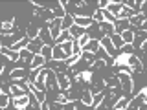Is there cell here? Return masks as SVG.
I'll return each mask as SVG.
<instances>
[{
  "mask_svg": "<svg viewBox=\"0 0 147 110\" xmlns=\"http://www.w3.org/2000/svg\"><path fill=\"white\" fill-rule=\"evenodd\" d=\"M125 64L132 70V73H134V75H136V73H144V62H142V59L136 57L134 53H132V55H127V57H125Z\"/></svg>",
  "mask_w": 147,
  "mask_h": 110,
  "instance_id": "6da1fadb",
  "label": "cell"
},
{
  "mask_svg": "<svg viewBox=\"0 0 147 110\" xmlns=\"http://www.w3.org/2000/svg\"><path fill=\"white\" fill-rule=\"evenodd\" d=\"M44 86H46V94L50 92H57L59 94V88H57V79H55V72L46 68V81H44Z\"/></svg>",
  "mask_w": 147,
  "mask_h": 110,
  "instance_id": "7a4b0ae2",
  "label": "cell"
},
{
  "mask_svg": "<svg viewBox=\"0 0 147 110\" xmlns=\"http://www.w3.org/2000/svg\"><path fill=\"white\" fill-rule=\"evenodd\" d=\"M28 73L30 70H26L24 66H13V70L9 72V81H22V79H28Z\"/></svg>",
  "mask_w": 147,
  "mask_h": 110,
  "instance_id": "3957f363",
  "label": "cell"
},
{
  "mask_svg": "<svg viewBox=\"0 0 147 110\" xmlns=\"http://www.w3.org/2000/svg\"><path fill=\"white\" fill-rule=\"evenodd\" d=\"M15 26H18L17 18H11V20H0V37H6V35H11Z\"/></svg>",
  "mask_w": 147,
  "mask_h": 110,
  "instance_id": "277c9868",
  "label": "cell"
},
{
  "mask_svg": "<svg viewBox=\"0 0 147 110\" xmlns=\"http://www.w3.org/2000/svg\"><path fill=\"white\" fill-rule=\"evenodd\" d=\"M123 7H125V6H123V0H119V2H116V0H109V4H107V7H105V9H107L114 18H118V15L121 13Z\"/></svg>",
  "mask_w": 147,
  "mask_h": 110,
  "instance_id": "5b68a950",
  "label": "cell"
},
{
  "mask_svg": "<svg viewBox=\"0 0 147 110\" xmlns=\"http://www.w3.org/2000/svg\"><path fill=\"white\" fill-rule=\"evenodd\" d=\"M28 86H20L17 82H9V95L11 97H22V95H28Z\"/></svg>",
  "mask_w": 147,
  "mask_h": 110,
  "instance_id": "8992f818",
  "label": "cell"
},
{
  "mask_svg": "<svg viewBox=\"0 0 147 110\" xmlns=\"http://www.w3.org/2000/svg\"><path fill=\"white\" fill-rule=\"evenodd\" d=\"M37 39L42 42V46H53L55 42L52 40V35H50V31H48V28L42 26V28H39V35H37Z\"/></svg>",
  "mask_w": 147,
  "mask_h": 110,
  "instance_id": "52a82bcc",
  "label": "cell"
},
{
  "mask_svg": "<svg viewBox=\"0 0 147 110\" xmlns=\"http://www.w3.org/2000/svg\"><path fill=\"white\" fill-rule=\"evenodd\" d=\"M55 79H57V88H59V92H66L72 86V82L66 77V73H55Z\"/></svg>",
  "mask_w": 147,
  "mask_h": 110,
  "instance_id": "ba28073f",
  "label": "cell"
},
{
  "mask_svg": "<svg viewBox=\"0 0 147 110\" xmlns=\"http://www.w3.org/2000/svg\"><path fill=\"white\" fill-rule=\"evenodd\" d=\"M28 66H30V70H40V68H44L46 66V61H44V57L42 55H33V57H31V61H30V64H28Z\"/></svg>",
  "mask_w": 147,
  "mask_h": 110,
  "instance_id": "9c48e42d",
  "label": "cell"
},
{
  "mask_svg": "<svg viewBox=\"0 0 147 110\" xmlns=\"http://www.w3.org/2000/svg\"><path fill=\"white\" fill-rule=\"evenodd\" d=\"M131 30V24H129V18H121V20H116L114 22V33L116 35H121L123 31Z\"/></svg>",
  "mask_w": 147,
  "mask_h": 110,
  "instance_id": "30bf717a",
  "label": "cell"
},
{
  "mask_svg": "<svg viewBox=\"0 0 147 110\" xmlns=\"http://www.w3.org/2000/svg\"><path fill=\"white\" fill-rule=\"evenodd\" d=\"M145 39H147V33H145V31L136 30V31H134V40H132V46H134V50H140V46L145 44Z\"/></svg>",
  "mask_w": 147,
  "mask_h": 110,
  "instance_id": "8fae6325",
  "label": "cell"
},
{
  "mask_svg": "<svg viewBox=\"0 0 147 110\" xmlns=\"http://www.w3.org/2000/svg\"><path fill=\"white\" fill-rule=\"evenodd\" d=\"M52 61H66V55H64L63 48L59 44L52 46Z\"/></svg>",
  "mask_w": 147,
  "mask_h": 110,
  "instance_id": "7c38bea8",
  "label": "cell"
},
{
  "mask_svg": "<svg viewBox=\"0 0 147 110\" xmlns=\"http://www.w3.org/2000/svg\"><path fill=\"white\" fill-rule=\"evenodd\" d=\"M40 48H42V42H40L39 39H31L30 42H28V46H26V50H28L31 55H37V53L40 52Z\"/></svg>",
  "mask_w": 147,
  "mask_h": 110,
  "instance_id": "4fadbf2b",
  "label": "cell"
},
{
  "mask_svg": "<svg viewBox=\"0 0 147 110\" xmlns=\"http://www.w3.org/2000/svg\"><path fill=\"white\" fill-rule=\"evenodd\" d=\"M132 99V95H125L123 94L121 97H119L116 103H114V107H112V110H125L127 108V105H129V101Z\"/></svg>",
  "mask_w": 147,
  "mask_h": 110,
  "instance_id": "5bb4252c",
  "label": "cell"
},
{
  "mask_svg": "<svg viewBox=\"0 0 147 110\" xmlns=\"http://www.w3.org/2000/svg\"><path fill=\"white\" fill-rule=\"evenodd\" d=\"M28 103H30V94L22 95V97H11V105L17 107V108H26Z\"/></svg>",
  "mask_w": 147,
  "mask_h": 110,
  "instance_id": "9a60e30c",
  "label": "cell"
},
{
  "mask_svg": "<svg viewBox=\"0 0 147 110\" xmlns=\"http://www.w3.org/2000/svg\"><path fill=\"white\" fill-rule=\"evenodd\" d=\"M103 85H105V88H116V86H121V85H119V79H118L116 73H112V75L105 77V79H103Z\"/></svg>",
  "mask_w": 147,
  "mask_h": 110,
  "instance_id": "2e32d148",
  "label": "cell"
},
{
  "mask_svg": "<svg viewBox=\"0 0 147 110\" xmlns=\"http://www.w3.org/2000/svg\"><path fill=\"white\" fill-rule=\"evenodd\" d=\"M79 101H81V105H83V107L90 108V107H92V94H90V90H83V92H81V97H79Z\"/></svg>",
  "mask_w": 147,
  "mask_h": 110,
  "instance_id": "e0dca14e",
  "label": "cell"
},
{
  "mask_svg": "<svg viewBox=\"0 0 147 110\" xmlns=\"http://www.w3.org/2000/svg\"><path fill=\"white\" fill-rule=\"evenodd\" d=\"M72 26H74V17L70 15V13H66L64 18H61V30L63 31H68Z\"/></svg>",
  "mask_w": 147,
  "mask_h": 110,
  "instance_id": "ac0fdd59",
  "label": "cell"
},
{
  "mask_svg": "<svg viewBox=\"0 0 147 110\" xmlns=\"http://www.w3.org/2000/svg\"><path fill=\"white\" fill-rule=\"evenodd\" d=\"M99 26V31L103 35H107V37H110L114 33V24H110V22H101V24H98Z\"/></svg>",
  "mask_w": 147,
  "mask_h": 110,
  "instance_id": "d6986e66",
  "label": "cell"
},
{
  "mask_svg": "<svg viewBox=\"0 0 147 110\" xmlns=\"http://www.w3.org/2000/svg\"><path fill=\"white\" fill-rule=\"evenodd\" d=\"M134 31L136 30H132V28H131V30L123 31V33L119 35V37H121V40H123V44H132V40H134Z\"/></svg>",
  "mask_w": 147,
  "mask_h": 110,
  "instance_id": "ffe728a7",
  "label": "cell"
},
{
  "mask_svg": "<svg viewBox=\"0 0 147 110\" xmlns=\"http://www.w3.org/2000/svg\"><path fill=\"white\" fill-rule=\"evenodd\" d=\"M52 15L53 18H64V15H66V9H64L61 4H55V7H52Z\"/></svg>",
  "mask_w": 147,
  "mask_h": 110,
  "instance_id": "44dd1931",
  "label": "cell"
},
{
  "mask_svg": "<svg viewBox=\"0 0 147 110\" xmlns=\"http://www.w3.org/2000/svg\"><path fill=\"white\" fill-rule=\"evenodd\" d=\"M81 61H85L88 66H92L94 61H96V55L90 53V52H86V50H81Z\"/></svg>",
  "mask_w": 147,
  "mask_h": 110,
  "instance_id": "7402d4cb",
  "label": "cell"
},
{
  "mask_svg": "<svg viewBox=\"0 0 147 110\" xmlns=\"http://www.w3.org/2000/svg\"><path fill=\"white\" fill-rule=\"evenodd\" d=\"M83 50H86V52H90V53H96V52L99 50V40H94V39H90V40H88V44H86Z\"/></svg>",
  "mask_w": 147,
  "mask_h": 110,
  "instance_id": "603a6c76",
  "label": "cell"
},
{
  "mask_svg": "<svg viewBox=\"0 0 147 110\" xmlns=\"http://www.w3.org/2000/svg\"><path fill=\"white\" fill-rule=\"evenodd\" d=\"M39 55H42L44 61L50 62V61H52V46H42V48H40V52H39Z\"/></svg>",
  "mask_w": 147,
  "mask_h": 110,
  "instance_id": "cb8c5ba5",
  "label": "cell"
},
{
  "mask_svg": "<svg viewBox=\"0 0 147 110\" xmlns=\"http://www.w3.org/2000/svg\"><path fill=\"white\" fill-rule=\"evenodd\" d=\"M70 40H74L70 31H61V35H59L57 40H55V44H64V42H70Z\"/></svg>",
  "mask_w": 147,
  "mask_h": 110,
  "instance_id": "d4e9b609",
  "label": "cell"
},
{
  "mask_svg": "<svg viewBox=\"0 0 147 110\" xmlns=\"http://www.w3.org/2000/svg\"><path fill=\"white\" fill-rule=\"evenodd\" d=\"M109 39H110V42H112V46H114V48H116L118 52H119V48L123 46V40H121V37H119V35H116V33H112V35L109 37Z\"/></svg>",
  "mask_w": 147,
  "mask_h": 110,
  "instance_id": "484cf974",
  "label": "cell"
},
{
  "mask_svg": "<svg viewBox=\"0 0 147 110\" xmlns=\"http://www.w3.org/2000/svg\"><path fill=\"white\" fill-rule=\"evenodd\" d=\"M26 35L30 37V40L31 39H37V35H39V28H37L35 24H30L26 28Z\"/></svg>",
  "mask_w": 147,
  "mask_h": 110,
  "instance_id": "4316f807",
  "label": "cell"
},
{
  "mask_svg": "<svg viewBox=\"0 0 147 110\" xmlns=\"http://www.w3.org/2000/svg\"><path fill=\"white\" fill-rule=\"evenodd\" d=\"M118 53H123V55H132V53H136V50H134V46L132 44H123L121 48H119V52Z\"/></svg>",
  "mask_w": 147,
  "mask_h": 110,
  "instance_id": "83f0119b",
  "label": "cell"
},
{
  "mask_svg": "<svg viewBox=\"0 0 147 110\" xmlns=\"http://www.w3.org/2000/svg\"><path fill=\"white\" fill-rule=\"evenodd\" d=\"M9 103H11V95H9V94H4V92H0V108H6Z\"/></svg>",
  "mask_w": 147,
  "mask_h": 110,
  "instance_id": "f1b7e54d",
  "label": "cell"
},
{
  "mask_svg": "<svg viewBox=\"0 0 147 110\" xmlns=\"http://www.w3.org/2000/svg\"><path fill=\"white\" fill-rule=\"evenodd\" d=\"M72 42H74V40H70V42H64V44H59V46L63 48L64 55H66V59H68V57H72V55H74V52H72Z\"/></svg>",
  "mask_w": 147,
  "mask_h": 110,
  "instance_id": "f546056e",
  "label": "cell"
},
{
  "mask_svg": "<svg viewBox=\"0 0 147 110\" xmlns=\"http://www.w3.org/2000/svg\"><path fill=\"white\" fill-rule=\"evenodd\" d=\"M55 103H59V105H68L70 103V101H68V97H66V94H64V92H59L57 94V97H55Z\"/></svg>",
  "mask_w": 147,
  "mask_h": 110,
  "instance_id": "4dcf8cb0",
  "label": "cell"
},
{
  "mask_svg": "<svg viewBox=\"0 0 147 110\" xmlns=\"http://www.w3.org/2000/svg\"><path fill=\"white\" fill-rule=\"evenodd\" d=\"M103 68H107V62L105 61H101V59H96L94 61V64H92V70H103Z\"/></svg>",
  "mask_w": 147,
  "mask_h": 110,
  "instance_id": "1f68e13d",
  "label": "cell"
},
{
  "mask_svg": "<svg viewBox=\"0 0 147 110\" xmlns=\"http://www.w3.org/2000/svg\"><path fill=\"white\" fill-rule=\"evenodd\" d=\"M88 40H90V37H88V35H86V33H85V35H81V37H79V39H77V44H79V48L83 50V48H85V46H86V44H88Z\"/></svg>",
  "mask_w": 147,
  "mask_h": 110,
  "instance_id": "d6a6232c",
  "label": "cell"
},
{
  "mask_svg": "<svg viewBox=\"0 0 147 110\" xmlns=\"http://www.w3.org/2000/svg\"><path fill=\"white\" fill-rule=\"evenodd\" d=\"M48 107H50V110H64V107L63 105H59V103H48Z\"/></svg>",
  "mask_w": 147,
  "mask_h": 110,
  "instance_id": "836d02e7",
  "label": "cell"
},
{
  "mask_svg": "<svg viewBox=\"0 0 147 110\" xmlns=\"http://www.w3.org/2000/svg\"><path fill=\"white\" fill-rule=\"evenodd\" d=\"M6 62H7V59H6V57H4V55H2V53H0V64H6Z\"/></svg>",
  "mask_w": 147,
  "mask_h": 110,
  "instance_id": "e575fe53",
  "label": "cell"
},
{
  "mask_svg": "<svg viewBox=\"0 0 147 110\" xmlns=\"http://www.w3.org/2000/svg\"><path fill=\"white\" fill-rule=\"evenodd\" d=\"M4 110H15V107H13V105H11V103H9V105H7V107H6V108H4Z\"/></svg>",
  "mask_w": 147,
  "mask_h": 110,
  "instance_id": "d590c367",
  "label": "cell"
},
{
  "mask_svg": "<svg viewBox=\"0 0 147 110\" xmlns=\"http://www.w3.org/2000/svg\"><path fill=\"white\" fill-rule=\"evenodd\" d=\"M0 48H2V40H0Z\"/></svg>",
  "mask_w": 147,
  "mask_h": 110,
  "instance_id": "8d00e7d4",
  "label": "cell"
},
{
  "mask_svg": "<svg viewBox=\"0 0 147 110\" xmlns=\"http://www.w3.org/2000/svg\"><path fill=\"white\" fill-rule=\"evenodd\" d=\"M0 92H2V90H0Z\"/></svg>",
  "mask_w": 147,
  "mask_h": 110,
  "instance_id": "74e56055",
  "label": "cell"
}]
</instances>
